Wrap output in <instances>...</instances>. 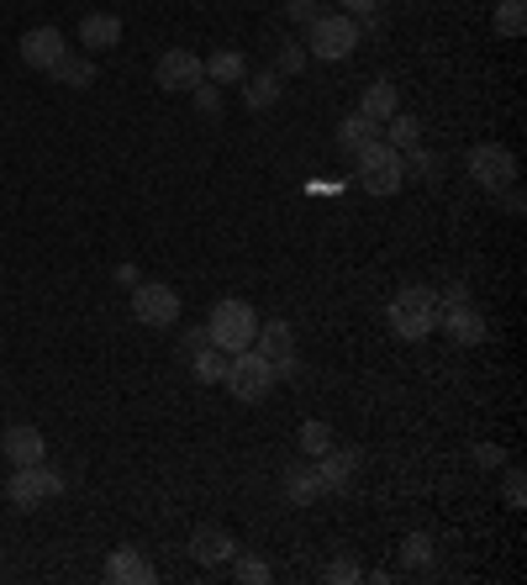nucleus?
Listing matches in <instances>:
<instances>
[{
    "label": "nucleus",
    "instance_id": "26",
    "mask_svg": "<svg viewBox=\"0 0 527 585\" xmlns=\"http://www.w3.org/2000/svg\"><path fill=\"white\" fill-rule=\"evenodd\" d=\"M438 170H443V159H438V153H428L422 143L401 153V174H407V180H422V185H428V180H438Z\"/></svg>",
    "mask_w": 527,
    "mask_h": 585
},
{
    "label": "nucleus",
    "instance_id": "11",
    "mask_svg": "<svg viewBox=\"0 0 527 585\" xmlns=\"http://www.w3.org/2000/svg\"><path fill=\"white\" fill-rule=\"evenodd\" d=\"M191 554H195V564L222 570V564L238 554V538H233V528H222V522H201L191 533Z\"/></svg>",
    "mask_w": 527,
    "mask_h": 585
},
{
    "label": "nucleus",
    "instance_id": "21",
    "mask_svg": "<svg viewBox=\"0 0 527 585\" xmlns=\"http://www.w3.org/2000/svg\"><path fill=\"white\" fill-rule=\"evenodd\" d=\"M359 111L364 117H375V122H385V117H396L401 111V96H396V79H369L364 85V96H359Z\"/></svg>",
    "mask_w": 527,
    "mask_h": 585
},
{
    "label": "nucleus",
    "instance_id": "18",
    "mask_svg": "<svg viewBox=\"0 0 527 585\" xmlns=\"http://www.w3.org/2000/svg\"><path fill=\"white\" fill-rule=\"evenodd\" d=\"M327 490H322V475H316V464H286V501L290 507H312L322 501Z\"/></svg>",
    "mask_w": 527,
    "mask_h": 585
},
{
    "label": "nucleus",
    "instance_id": "15",
    "mask_svg": "<svg viewBox=\"0 0 527 585\" xmlns=\"http://www.w3.org/2000/svg\"><path fill=\"white\" fill-rule=\"evenodd\" d=\"M0 454L11 464H37V459H49V443H43V433L32 422H11L6 438H0Z\"/></svg>",
    "mask_w": 527,
    "mask_h": 585
},
{
    "label": "nucleus",
    "instance_id": "13",
    "mask_svg": "<svg viewBox=\"0 0 527 585\" xmlns=\"http://www.w3.org/2000/svg\"><path fill=\"white\" fill-rule=\"evenodd\" d=\"M64 53H69V37H64L58 26H32V32L22 37V64L26 69H37V74H49Z\"/></svg>",
    "mask_w": 527,
    "mask_h": 585
},
{
    "label": "nucleus",
    "instance_id": "3",
    "mask_svg": "<svg viewBox=\"0 0 527 585\" xmlns=\"http://www.w3.org/2000/svg\"><path fill=\"white\" fill-rule=\"evenodd\" d=\"M306 37V53L312 58H322V64H337V58H348V53L359 48V37H364V26L354 22V17H343V11H322L312 26H301Z\"/></svg>",
    "mask_w": 527,
    "mask_h": 585
},
{
    "label": "nucleus",
    "instance_id": "5",
    "mask_svg": "<svg viewBox=\"0 0 527 585\" xmlns=\"http://www.w3.org/2000/svg\"><path fill=\"white\" fill-rule=\"evenodd\" d=\"M354 170H359V185L369 195H396L401 185H407V174H401V153L385 143V138H375V143H364L354 159H348Z\"/></svg>",
    "mask_w": 527,
    "mask_h": 585
},
{
    "label": "nucleus",
    "instance_id": "39",
    "mask_svg": "<svg viewBox=\"0 0 527 585\" xmlns=\"http://www.w3.org/2000/svg\"><path fill=\"white\" fill-rule=\"evenodd\" d=\"M138 280H143V274H138V264H117V285H121V291H132Z\"/></svg>",
    "mask_w": 527,
    "mask_h": 585
},
{
    "label": "nucleus",
    "instance_id": "2",
    "mask_svg": "<svg viewBox=\"0 0 527 585\" xmlns=\"http://www.w3.org/2000/svg\"><path fill=\"white\" fill-rule=\"evenodd\" d=\"M390 327H396V338L407 343H422L438 333V291L428 285H407V291L390 295Z\"/></svg>",
    "mask_w": 527,
    "mask_h": 585
},
{
    "label": "nucleus",
    "instance_id": "19",
    "mask_svg": "<svg viewBox=\"0 0 527 585\" xmlns=\"http://www.w3.org/2000/svg\"><path fill=\"white\" fill-rule=\"evenodd\" d=\"M375 138H380V122L364 117V111H348V117L337 122V153H343V159H354V153H359L364 143H375Z\"/></svg>",
    "mask_w": 527,
    "mask_h": 585
},
{
    "label": "nucleus",
    "instance_id": "25",
    "mask_svg": "<svg viewBox=\"0 0 527 585\" xmlns=\"http://www.w3.org/2000/svg\"><path fill=\"white\" fill-rule=\"evenodd\" d=\"M206 79H212V85H238L243 79V53L238 48H216L212 58H206Z\"/></svg>",
    "mask_w": 527,
    "mask_h": 585
},
{
    "label": "nucleus",
    "instance_id": "7",
    "mask_svg": "<svg viewBox=\"0 0 527 585\" xmlns=\"http://www.w3.org/2000/svg\"><path fill=\"white\" fill-rule=\"evenodd\" d=\"M201 79H206V58L195 48H164L159 64H153V85L169 90V96H191Z\"/></svg>",
    "mask_w": 527,
    "mask_h": 585
},
{
    "label": "nucleus",
    "instance_id": "12",
    "mask_svg": "<svg viewBox=\"0 0 527 585\" xmlns=\"http://www.w3.org/2000/svg\"><path fill=\"white\" fill-rule=\"evenodd\" d=\"M438 327H443L459 348H475V343H485V317H480L470 301H443V306H438Z\"/></svg>",
    "mask_w": 527,
    "mask_h": 585
},
{
    "label": "nucleus",
    "instance_id": "28",
    "mask_svg": "<svg viewBox=\"0 0 527 585\" xmlns=\"http://www.w3.org/2000/svg\"><path fill=\"white\" fill-rule=\"evenodd\" d=\"M301 454H306V459H316V454H327V448H333V427H327V422H301Z\"/></svg>",
    "mask_w": 527,
    "mask_h": 585
},
{
    "label": "nucleus",
    "instance_id": "27",
    "mask_svg": "<svg viewBox=\"0 0 527 585\" xmlns=\"http://www.w3.org/2000/svg\"><path fill=\"white\" fill-rule=\"evenodd\" d=\"M523 32H527V6L523 0H502V6H496V37L517 43Z\"/></svg>",
    "mask_w": 527,
    "mask_h": 585
},
{
    "label": "nucleus",
    "instance_id": "30",
    "mask_svg": "<svg viewBox=\"0 0 527 585\" xmlns=\"http://www.w3.org/2000/svg\"><path fill=\"white\" fill-rule=\"evenodd\" d=\"M233 575H238V585H269L275 581V570H269L259 554H243V560L233 564Z\"/></svg>",
    "mask_w": 527,
    "mask_h": 585
},
{
    "label": "nucleus",
    "instance_id": "8",
    "mask_svg": "<svg viewBox=\"0 0 527 585\" xmlns=\"http://www.w3.org/2000/svg\"><path fill=\"white\" fill-rule=\"evenodd\" d=\"M222 386L233 390L238 401H264L269 390H275V369H269V359H259L254 348H243V354H233V365H227V380Z\"/></svg>",
    "mask_w": 527,
    "mask_h": 585
},
{
    "label": "nucleus",
    "instance_id": "10",
    "mask_svg": "<svg viewBox=\"0 0 527 585\" xmlns=\"http://www.w3.org/2000/svg\"><path fill=\"white\" fill-rule=\"evenodd\" d=\"M254 354L269 359L275 380H290V375H295V333H290V322L286 317L259 322V333H254Z\"/></svg>",
    "mask_w": 527,
    "mask_h": 585
},
{
    "label": "nucleus",
    "instance_id": "38",
    "mask_svg": "<svg viewBox=\"0 0 527 585\" xmlns=\"http://www.w3.org/2000/svg\"><path fill=\"white\" fill-rule=\"evenodd\" d=\"M475 464H480V469H502L506 454L496 448V443H475Z\"/></svg>",
    "mask_w": 527,
    "mask_h": 585
},
{
    "label": "nucleus",
    "instance_id": "36",
    "mask_svg": "<svg viewBox=\"0 0 527 585\" xmlns=\"http://www.w3.org/2000/svg\"><path fill=\"white\" fill-rule=\"evenodd\" d=\"M206 343H212V338H206V327H191V333L180 338V359L191 365V359H195V354H201V348H206Z\"/></svg>",
    "mask_w": 527,
    "mask_h": 585
},
{
    "label": "nucleus",
    "instance_id": "23",
    "mask_svg": "<svg viewBox=\"0 0 527 585\" xmlns=\"http://www.w3.org/2000/svg\"><path fill=\"white\" fill-rule=\"evenodd\" d=\"M380 138L396 148V153H407V148L422 143V122H417L411 111H396V117H385L380 122Z\"/></svg>",
    "mask_w": 527,
    "mask_h": 585
},
{
    "label": "nucleus",
    "instance_id": "34",
    "mask_svg": "<svg viewBox=\"0 0 527 585\" xmlns=\"http://www.w3.org/2000/svg\"><path fill=\"white\" fill-rule=\"evenodd\" d=\"M322 11H327V0H286V17L295 26H312Z\"/></svg>",
    "mask_w": 527,
    "mask_h": 585
},
{
    "label": "nucleus",
    "instance_id": "33",
    "mask_svg": "<svg viewBox=\"0 0 527 585\" xmlns=\"http://www.w3.org/2000/svg\"><path fill=\"white\" fill-rule=\"evenodd\" d=\"M502 496H506V507H512V512H523V507H527V486H523V469H517V464L502 475Z\"/></svg>",
    "mask_w": 527,
    "mask_h": 585
},
{
    "label": "nucleus",
    "instance_id": "24",
    "mask_svg": "<svg viewBox=\"0 0 527 585\" xmlns=\"http://www.w3.org/2000/svg\"><path fill=\"white\" fill-rule=\"evenodd\" d=\"M227 365H233V354L216 348V343H206V348L191 359V375L201 380V386H222V380H227Z\"/></svg>",
    "mask_w": 527,
    "mask_h": 585
},
{
    "label": "nucleus",
    "instance_id": "4",
    "mask_svg": "<svg viewBox=\"0 0 527 585\" xmlns=\"http://www.w3.org/2000/svg\"><path fill=\"white\" fill-rule=\"evenodd\" d=\"M64 490H69V475H64V469H53L49 459H37V464H17V469H11L6 496H11V507L32 512L37 501H53V496H64Z\"/></svg>",
    "mask_w": 527,
    "mask_h": 585
},
{
    "label": "nucleus",
    "instance_id": "37",
    "mask_svg": "<svg viewBox=\"0 0 527 585\" xmlns=\"http://www.w3.org/2000/svg\"><path fill=\"white\" fill-rule=\"evenodd\" d=\"M343 6V17H354V22H369L375 11H380V0H337Z\"/></svg>",
    "mask_w": 527,
    "mask_h": 585
},
{
    "label": "nucleus",
    "instance_id": "1",
    "mask_svg": "<svg viewBox=\"0 0 527 585\" xmlns=\"http://www.w3.org/2000/svg\"><path fill=\"white\" fill-rule=\"evenodd\" d=\"M254 333H259V312H254L243 295H222L212 306V317H206V338H212L216 348H227V354L254 348Z\"/></svg>",
    "mask_w": 527,
    "mask_h": 585
},
{
    "label": "nucleus",
    "instance_id": "32",
    "mask_svg": "<svg viewBox=\"0 0 527 585\" xmlns=\"http://www.w3.org/2000/svg\"><path fill=\"white\" fill-rule=\"evenodd\" d=\"M191 96H195V111H201V117H212V122L222 117V85H212V79H201V85H195Z\"/></svg>",
    "mask_w": 527,
    "mask_h": 585
},
{
    "label": "nucleus",
    "instance_id": "17",
    "mask_svg": "<svg viewBox=\"0 0 527 585\" xmlns=\"http://www.w3.org/2000/svg\"><path fill=\"white\" fill-rule=\"evenodd\" d=\"M79 43H85V53H106L121 43V17L117 11H90L85 22H79Z\"/></svg>",
    "mask_w": 527,
    "mask_h": 585
},
{
    "label": "nucleus",
    "instance_id": "16",
    "mask_svg": "<svg viewBox=\"0 0 527 585\" xmlns=\"http://www.w3.org/2000/svg\"><path fill=\"white\" fill-rule=\"evenodd\" d=\"M316 475H322V490H343L348 486V480H354V475H359V448H327V454H316Z\"/></svg>",
    "mask_w": 527,
    "mask_h": 585
},
{
    "label": "nucleus",
    "instance_id": "35",
    "mask_svg": "<svg viewBox=\"0 0 527 585\" xmlns=\"http://www.w3.org/2000/svg\"><path fill=\"white\" fill-rule=\"evenodd\" d=\"M306 64H312L306 43H290V37H286V43H280V69H286V74H301Z\"/></svg>",
    "mask_w": 527,
    "mask_h": 585
},
{
    "label": "nucleus",
    "instance_id": "29",
    "mask_svg": "<svg viewBox=\"0 0 527 585\" xmlns=\"http://www.w3.org/2000/svg\"><path fill=\"white\" fill-rule=\"evenodd\" d=\"M401 564H407V570H428L432 564V538L428 533H407V543H401Z\"/></svg>",
    "mask_w": 527,
    "mask_h": 585
},
{
    "label": "nucleus",
    "instance_id": "20",
    "mask_svg": "<svg viewBox=\"0 0 527 585\" xmlns=\"http://www.w3.org/2000/svg\"><path fill=\"white\" fill-rule=\"evenodd\" d=\"M49 79L53 85H69V90H90L96 85V58L90 53H64L49 69Z\"/></svg>",
    "mask_w": 527,
    "mask_h": 585
},
{
    "label": "nucleus",
    "instance_id": "6",
    "mask_svg": "<svg viewBox=\"0 0 527 585\" xmlns=\"http://www.w3.org/2000/svg\"><path fill=\"white\" fill-rule=\"evenodd\" d=\"M464 170L475 180L480 191H502V185H517V153L506 143H475L470 148V159H464Z\"/></svg>",
    "mask_w": 527,
    "mask_h": 585
},
{
    "label": "nucleus",
    "instance_id": "14",
    "mask_svg": "<svg viewBox=\"0 0 527 585\" xmlns=\"http://www.w3.org/2000/svg\"><path fill=\"white\" fill-rule=\"evenodd\" d=\"M106 581L111 585H153L159 581V570L143 560V549L121 543V549H111V560H106Z\"/></svg>",
    "mask_w": 527,
    "mask_h": 585
},
{
    "label": "nucleus",
    "instance_id": "9",
    "mask_svg": "<svg viewBox=\"0 0 527 585\" xmlns=\"http://www.w3.org/2000/svg\"><path fill=\"white\" fill-rule=\"evenodd\" d=\"M132 317L143 327H174L180 322V295L164 280H138L132 285Z\"/></svg>",
    "mask_w": 527,
    "mask_h": 585
},
{
    "label": "nucleus",
    "instance_id": "31",
    "mask_svg": "<svg viewBox=\"0 0 527 585\" xmlns=\"http://www.w3.org/2000/svg\"><path fill=\"white\" fill-rule=\"evenodd\" d=\"M322 581H327V585H359L364 570H359V560H348V554H343V560H333L327 570H322Z\"/></svg>",
    "mask_w": 527,
    "mask_h": 585
},
{
    "label": "nucleus",
    "instance_id": "22",
    "mask_svg": "<svg viewBox=\"0 0 527 585\" xmlns=\"http://www.w3.org/2000/svg\"><path fill=\"white\" fill-rule=\"evenodd\" d=\"M280 96H286L280 69H264V74H248V79H243V106H248V111H269Z\"/></svg>",
    "mask_w": 527,
    "mask_h": 585
}]
</instances>
